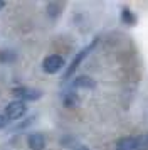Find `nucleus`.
<instances>
[{"instance_id": "nucleus-9", "label": "nucleus", "mask_w": 148, "mask_h": 150, "mask_svg": "<svg viewBox=\"0 0 148 150\" xmlns=\"http://www.w3.org/2000/svg\"><path fill=\"white\" fill-rule=\"evenodd\" d=\"M121 19H123V22H126L128 25H133L135 22H136L133 12H131L130 8H123V10H121Z\"/></svg>"}, {"instance_id": "nucleus-3", "label": "nucleus", "mask_w": 148, "mask_h": 150, "mask_svg": "<svg viewBox=\"0 0 148 150\" xmlns=\"http://www.w3.org/2000/svg\"><path fill=\"white\" fill-rule=\"evenodd\" d=\"M25 103L20 101V100H17V101H12L7 105L5 108V116L7 118H10V120H17V118H20V116H24V113H25Z\"/></svg>"}, {"instance_id": "nucleus-12", "label": "nucleus", "mask_w": 148, "mask_h": 150, "mask_svg": "<svg viewBox=\"0 0 148 150\" xmlns=\"http://www.w3.org/2000/svg\"><path fill=\"white\" fill-rule=\"evenodd\" d=\"M4 5H5V4H4V2H0V10H2V8H4Z\"/></svg>"}, {"instance_id": "nucleus-4", "label": "nucleus", "mask_w": 148, "mask_h": 150, "mask_svg": "<svg viewBox=\"0 0 148 150\" xmlns=\"http://www.w3.org/2000/svg\"><path fill=\"white\" fill-rule=\"evenodd\" d=\"M13 95L19 96L20 101H35L42 96V93L32 88H13Z\"/></svg>"}, {"instance_id": "nucleus-6", "label": "nucleus", "mask_w": 148, "mask_h": 150, "mask_svg": "<svg viewBox=\"0 0 148 150\" xmlns=\"http://www.w3.org/2000/svg\"><path fill=\"white\" fill-rule=\"evenodd\" d=\"M116 150H138V138L136 137H125L116 142Z\"/></svg>"}, {"instance_id": "nucleus-2", "label": "nucleus", "mask_w": 148, "mask_h": 150, "mask_svg": "<svg viewBox=\"0 0 148 150\" xmlns=\"http://www.w3.org/2000/svg\"><path fill=\"white\" fill-rule=\"evenodd\" d=\"M94 46H96V42L89 44L87 47H84V49H82V51L79 52V54H78L76 57H74V61L71 62V66H69V68L66 69V73H64V79H69V78H71V76L74 74V73H76V69L79 68V64L82 62V59H84V57H86V56L89 54V52H91V51H93Z\"/></svg>"}, {"instance_id": "nucleus-5", "label": "nucleus", "mask_w": 148, "mask_h": 150, "mask_svg": "<svg viewBox=\"0 0 148 150\" xmlns=\"http://www.w3.org/2000/svg\"><path fill=\"white\" fill-rule=\"evenodd\" d=\"M27 145L30 147V150H44L46 147V138L42 133H30L27 138Z\"/></svg>"}, {"instance_id": "nucleus-10", "label": "nucleus", "mask_w": 148, "mask_h": 150, "mask_svg": "<svg viewBox=\"0 0 148 150\" xmlns=\"http://www.w3.org/2000/svg\"><path fill=\"white\" fill-rule=\"evenodd\" d=\"M5 125H7V120H5V116H2V115H0V128H4Z\"/></svg>"}, {"instance_id": "nucleus-7", "label": "nucleus", "mask_w": 148, "mask_h": 150, "mask_svg": "<svg viewBox=\"0 0 148 150\" xmlns=\"http://www.w3.org/2000/svg\"><path fill=\"white\" fill-rule=\"evenodd\" d=\"M71 86L73 88H82V89H93L96 86V83L94 79H91L89 76H79V78H76L73 83H71Z\"/></svg>"}, {"instance_id": "nucleus-11", "label": "nucleus", "mask_w": 148, "mask_h": 150, "mask_svg": "<svg viewBox=\"0 0 148 150\" xmlns=\"http://www.w3.org/2000/svg\"><path fill=\"white\" fill-rule=\"evenodd\" d=\"M76 150H89V149H87V147H84V145H81V147H78Z\"/></svg>"}, {"instance_id": "nucleus-1", "label": "nucleus", "mask_w": 148, "mask_h": 150, "mask_svg": "<svg viewBox=\"0 0 148 150\" xmlns=\"http://www.w3.org/2000/svg\"><path fill=\"white\" fill-rule=\"evenodd\" d=\"M62 68H64V59L59 54L47 56L46 59H44V62H42V69L46 71L47 74H54V73L61 71Z\"/></svg>"}, {"instance_id": "nucleus-8", "label": "nucleus", "mask_w": 148, "mask_h": 150, "mask_svg": "<svg viewBox=\"0 0 148 150\" xmlns=\"http://www.w3.org/2000/svg\"><path fill=\"white\" fill-rule=\"evenodd\" d=\"M62 101H64V105H66L67 108H74V106L79 103V98H78V95H76V93H73V91H67L66 95H64V98H62Z\"/></svg>"}]
</instances>
